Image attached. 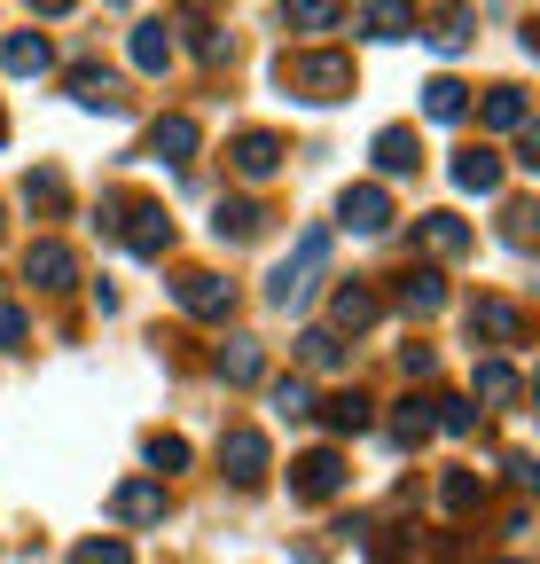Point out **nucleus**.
Returning <instances> with one entry per match:
<instances>
[{
    "mask_svg": "<svg viewBox=\"0 0 540 564\" xmlns=\"http://www.w3.org/2000/svg\"><path fill=\"white\" fill-rule=\"evenodd\" d=\"M275 87L298 95V102H345V95L361 87V70H353L345 47H290V55L275 63Z\"/></svg>",
    "mask_w": 540,
    "mask_h": 564,
    "instance_id": "nucleus-1",
    "label": "nucleus"
},
{
    "mask_svg": "<svg viewBox=\"0 0 540 564\" xmlns=\"http://www.w3.org/2000/svg\"><path fill=\"white\" fill-rule=\"evenodd\" d=\"M102 228L133 251V259H165L173 251V212L157 196H102Z\"/></svg>",
    "mask_w": 540,
    "mask_h": 564,
    "instance_id": "nucleus-2",
    "label": "nucleus"
},
{
    "mask_svg": "<svg viewBox=\"0 0 540 564\" xmlns=\"http://www.w3.org/2000/svg\"><path fill=\"white\" fill-rule=\"evenodd\" d=\"M329 274V228H306L298 236V251L275 267V274H266V306H275V314H298L306 299H313V282Z\"/></svg>",
    "mask_w": 540,
    "mask_h": 564,
    "instance_id": "nucleus-3",
    "label": "nucleus"
},
{
    "mask_svg": "<svg viewBox=\"0 0 540 564\" xmlns=\"http://www.w3.org/2000/svg\"><path fill=\"white\" fill-rule=\"evenodd\" d=\"M165 291L180 299V314H196V322H228L235 314V282L228 274H212V267H180Z\"/></svg>",
    "mask_w": 540,
    "mask_h": 564,
    "instance_id": "nucleus-4",
    "label": "nucleus"
},
{
    "mask_svg": "<svg viewBox=\"0 0 540 564\" xmlns=\"http://www.w3.org/2000/svg\"><path fill=\"white\" fill-rule=\"evenodd\" d=\"M220 470H228V486H266V470H275V447H266V432H251V423H235V432L220 440Z\"/></svg>",
    "mask_w": 540,
    "mask_h": 564,
    "instance_id": "nucleus-5",
    "label": "nucleus"
},
{
    "mask_svg": "<svg viewBox=\"0 0 540 564\" xmlns=\"http://www.w3.org/2000/svg\"><path fill=\"white\" fill-rule=\"evenodd\" d=\"M392 220H399V212H392L384 181H353L345 196H337V228H353V236H384Z\"/></svg>",
    "mask_w": 540,
    "mask_h": 564,
    "instance_id": "nucleus-6",
    "label": "nucleus"
},
{
    "mask_svg": "<svg viewBox=\"0 0 540 564\" xmlns=\"http://www.w3.org/2000/svg\"><path fill=\"white\" fill-rule=\"evenodd\" d=\"M345 455H337V447H313V455H298L290 463V494H298V502H337V494H345Z\"/></svg>",
    "mask_w": 540,
    "mask_h": 564,
    "instance_id": "nucleus-7",
    "label": "nucleus"
},
{
    "mask_svg": "<svg viewBox=\"0 0 540 564\" xmlns=\"http://www.w3.org/2000/svg\"><path fill=\"white\" fill-rule=\"evenodd\" d=\"M24 282H40V291H79V251L71 243H55V236H40L32 251H24Z\"/></svg>",
    "mask_w": 540,
    "mask_h": 564,
    "instance_id": "nucleus-8",
    "label": "nucleus"
},
{
    "mask_svg": "<svg viewBox=\"0 0 540 564\" xmlns=\"http://www.w3.org/2000/svg\"><path fill=\"white\" fill-rule=\"evenodd\" d=\"M283 158H290V150H283V133H266V126H251V133H235V141H228V165H235L243 181H275V173H283Z\"/></svg>",
    "mask_w": 540,
    "mask_h": 564,
    "instance_id": "nucleus-9",
    "label": "nucleus"
},
{
    "mask_svg": "<svg viewBox=\"0 0 540 564\" xmlns=\"http://www.w3.org/2000/svg\"><path fill=\"white\" fill-rule=\"evenodd\" d=\"M376 314H384V299L368 282H337L329 291V337H361V329H376Z\"/></svg>",
    "mask_w": 540,
    "mask_h": 564,
    "instance_id": "nucleus-10",
    "label": "nucleus"
},
{
    "mask_svg": "<svg viewBox=\"0 0 540 564\" xmlns=\"http://www.w3.org/2000/svg\"><path fill=\"white\" fill-rule=\"evenodd\" d=\"M125 55H133V70H142V79H165L173 55H180V40H173L165 17H142V24H133V40H125Z\"/></svg>",
    "mask_w": 540,
    "mask_h": 564,
    "instance_id": "nucleus-11",
    "label": "nucleus"
},
{
    "mask_svg": "<svg viewBox=\"0 0 540 564\" xmlns=\"http://www.w3.org/2000/svg\"><path fill=\"white\" fill-rule=\"evenodd\" d=\"M165 486L157 478H125V486H110V518L118 525H165Z\"/></svg>",
    "mask_w": 540,
    "mask_h": 564,
    "instance_id": "nucleus-12",
    "label": "nucleus"
},
{
    "mask_svg": "<svg viewBox=\"0 0 540 564\" xmlns=\"http://www.w3.org/2000/svg\"><path fill=\"white\" fill-rule=\"evenodd\" d=\"M196 150H205V126H196L188 110H173V118L150 126V158H165V165H196Z\"/></svg>",
    "mask_w": 540,
    "mask_h": 564,
    "instance_id": "nucleus-13",
    "label": "nucleus"
},
{
    "mask_svg": "<svg viewBox=\"0 0 540 564\" xmlns=\"http://www.w3.org/2000/svg\"><path fill=\"white\" fill-rule=\"evenodd\" d=\"M392 306H399V314H416V322H431V314L447 306V282H439V267H408V274L392 282Z\"/></svg>",
    "mask_w": 540,
    "mask_h": 564,
    "instance_id": "nucleus-14",
    "label": "nucleus"
},
{
    "mask_svg": "<svg viewBox=\"0 0 540 564\" xmlns=\"http://www.w3.org/2000/svg\"><path fill=\"white\" fill-rule=\"evenodd\" d=\"M517 392H525V377L502 361V352H486V361L470 369V392H462V400H470V408H478V400H486V408H509Z\"/></svg>",
    "mask_w": 540,
    "mask_h": 564,
    "instance_id": "nucleus-15",
    "label": "nucleus"
},
{
    "mask_svg": "<svg viewBox=\"0 0 540 564\" xmlns=\"http://www.w3.org/2000/svg\"><path fill=\"white\" fill-rule=\"evenodd\" d=\"M368 158H376V173H416L423 165V141H416V126H376V141H368Z\"/></svg>",
    "mask_w": 540,
    "mask_h": 564,
    "instance_id": "nucleus-16",
    "label": "nucleus"
},
{
    "mask_svg": "<svg viewBox=\"0 0 540 564\" xmlns=\"http://www.w3.org/2000/svg\"><path fill=\"white\" fill-rule=\"evenodd\" d=\"M470 337H486V345H525V306L478 299V306H470Z\"/></svg>",
    "mask_w": 540,
    "mask_h": 564,
    "instance_id": "nucleus-17",
    "label": "nucleus"
},
{
    "mask_svg": "<svg viewBox=\"0 0 540 564\" xmlns=\"http://www.w3.org/2000/svg\"><path fill=\"white\" fill-rule=\"evenodd\" d=\"M180 32H188V55H196V63H212V70L235 55V32H228L220 17H205V9H188V17H180Z\"/></svg>",
    "mask_w": 540,
    "mask_h": 564,
    "instance_id": "nucleus-18",
    "label": "nucleus"
},
{
    "mask_svg": "<svg viewBox=\"0 0 540 564\" xmlns=\"http://www.w3.org/2000/svg\"><path fill=\"white\" fill-rule=\"evenodd\" d=\"M478 126H486V133H525V126H532L525 87H486V95H478Z\"/></svg>",
    "mask_w": 540,
    "mask_h": 564,
    "instance_id": "nucleus-19",
    "label": "nucleus"
},
{
    "mask_svg": "<svg viewBox=\"0 0 540 564\" xmlns=\"http://www.w3.org/2000/svg\"><path fill=\"white\" fill-rule=\"evenodd\" d=\"M454 188L462 196H494L502 188V150H486V141L478 150H454Z\"/></svg>",
    "mask_w": 540,
    "mask_h": 564,
    "instance_id": "nucleus-20",
    "label": "nucleus"
},
{
    "mask_svg": "<svg viewBox=\"0 0 540 564\" xmlns=\"http://www.w3.org/2000/svg\"><path fill=\"white\" fill-rule=\"evenodd\" d=\"M266 228V204L258 196H220V212H212V236L220 243H251Z\"/></svg>",
    "mask_w": 540,
    "mask_h": 564,
    "instance_id": "nucleus-21",
    "label": "nucleus"
},
{
    "mask_svg": "<svg viewBox=\"0 0 540 564\" xmlns=\"http://www.w3.org/2000/svg\"><path fill=\"white\" fill-rule=\"evenodd\" d=\"M313 415L329 423V432H337V440H353V432H368V423H376V400H368V392L353 384V392H337V400H321Z\"/></svg>",
    "mask_w": 540,
    "mask_h": 564,
    "instance_id": "nucleus-22",
    "label": "nucleus"
},
{
    "mask_svg": "<svg viewBox=\"0 0 540 564\" xmlns=\"http://www.w3.org/2000/svg\"><path fill=\"white\" fill-rule=\"evenodd\" d=\"M47 63H55L47 32H9V40H0V70H16V79H40Z\"/></svg>",
    "mask_w": 540,
    "mask_h": 564,
    "instance_id": "nucleus-23",
    "label": "nucleus"
},
{
    "mask_svg": "<svg viewBox=\"0 0 540 564\" xmlns=\"http://www.w3.org/2000/svg\"><path fill=\"white\" fill-rule=\"evenodd\" d=\"M416 243H423L431 259H462V251H470V228L454 220V212H423V220H416Z\"/></svg>",
    "mask_w": 540,
    "mask_h": 564,
    "instance_id": "nucleus-24",
    "label": "nucleus"
},
{
    "mask_svg": "<svg viewBox=\"0 0 540 564\" xmlns=\"http://www.w3.org/2000/svg\"><path fill=\"white\" fill-rule=\"evenodd\" d=\"M416 32H423V40H431V47H439V55H462V47H470V40H478V17H470V9H439V17H431V24H423V17H416Z\"/></svg>",
    "mask_w": 540,
    "mask_h": 564,
    "instance_id": "nucleus-25",
    "label": "nucleus"
},
{
    "mask_svg": "<svg viewBox=\"0 0 540 564\" xmlns=\"http://www.w3.org/2000/svg\"><path fill=\"white\" fill-rule=\"evenodd\" d=\"M63 87H71V102H87V110H118V102H125L102 63H71V79H63Z\"/></svg>",
    "mask_w": 540,
    "mask_h": 564,
    "instance_id": "nucleus-26",
    "label": "nucleus"
},
{
    "mask_svg": "<svg viewBox=\"0 0 540 564\" xmlns=\"http://www.w3.org/2000/svg\"><path fill=\"white\" fill-rule=\"evenodd\" d=\"M212 369H220L228 384H258V377H266V345H258V337H228Z\"/></svg>",
    "mask_w": 540,
    "mask_h": 564,
    "instance_id": "nucleus-27",
    "label": "nucleus"
},
{
    "mask_svg": "<svg viewBox=\"0 0 540 564\" xmlns=\"http://www.w3.org/2000/svg\"><path fill=\"white\" fill-rule=\"evenodd\" d=\"M423 118H431V126H462V118H470V87L439 70V79L423 87Z\"/></svg>",
    "mask_w": 540,
    "mask_h": 564,
    "instance_id": "nucleus-28",
    "label": "nucleus"
},
{
    "mask_svg": "<svg viewBox=\"0 0 540 564\" xmlns=\"http://www.w3.org/2000/svg\"><path fill=\"white\" fill-rule=\"evenodd\" d=\"M439 510H447V518L486 510V478H478V470H447V478H439Z\"/></svg>",
    "mask_w": 540,
    "mask_h": 564,
    "instance_id": "nucleus-29",
    "label": "nucleus"
},
{
    "mask_svg": "<svg viewBox=\"0 0 540 564\" xmlns=\"http://www.w3.org/2000/svg\"><path fill=\"white\" fill-rule=\"evenodd\" d=\"M423 408H431V432H447V440H470V432H478V408H470L462 392H431Z\"/></svg>",
    "mask_w": 540,
    "mask_h": 564,
    "instance_id": "nucleus-30",
    "label": "nucleus"
},
{
    "mask_svg": "<svg viewBox=\"0 0 540 564\" xmlns=\"http://www.w3.org/2000/svg\"><path fill=\"white\" fill-rule=\"evenodd\" d=\"M353 24H361L368 40H408V32H416V9H399V0H368Z\"/></svg>",
    "mask_w": 540,
    "mask_h": 564,
    "instance_id": "nucleus-31",
    "label": "nucleus"
},
{
    "mask_svg": "<svg viewBox=\"0 0 540 564\" xmlns=\"http://www.w3.org/2000/svg\"><path fill=\"white\" fill-rule=\"evenodd\" d=\"M142 463H150V478L165 486L173 470H188V440H180V432H150V440H142Z\"/></svg>",
    "mask_w": 540,
    "mask_h": 564,
    "instance_id": "nucleus-32",
    "label": "nucleus"
},
{
    "mask_svg": "<svg viewBox=\"0 0 540 564\" xmlns=\"http://www.w3.org/2000/svg\"><path fill=\"white\" fill-rule=\"evenodd\" d=\"M345 24V9H329V0H290L283 9V32H337Z\"/></svg>",
    "mask_w": 540,
    "mask_h": 564,
    "instance_id": "nucleus-33",
    "label": "nucleus"
},
{
    "mask_svg": "<svg viewBox=\"0 0 540 564\" xmlns=\"http://www.w3.org/2000/svg\"><path fill=\"white\" fill-rule=\"evenodd\" d=\"M298 361H306V369H345V337H329V329H298Z\"/></svg>",
    "mask_w": 540,
    "mask_h": 564,
    "instance_id": "nucleus-34",
    "label": "nucleus"
},
{
    "mask_svg": "<svg viewBox=\"0 0 540 564\" xmlns=\"http://www.w3.org/2000/svg\"><path fill=\"white\" fill-rule=\"evenodd\" d=\"M266 408H275V415H313V384L306 377H275V384H266Z\"/></svg>",
    "mask_w": 540,
    "mask_h": 564,
    "instance_id": "nucleus-35",
    "label": "nucleus"
},
{
    "mask_svg": "<svg viewBox=\"0 0 540 564\" xmlns=\"http://www.w3.org/2000/svg\"><path fill=\"white\" fill-rule=\"evenodd\" d=\"M392 440H399V447H423V440H431V408H423V400H399V408H392Z\"/></svg>",
    "mask_w": 540,
    "mask_h": 564,
    "instance_id": "nucleus-36",
    "label": "nucleus"
},
{
    "mask_svg": "<svg viewBox=\"0 0 540 564\" xmlns=\"http://www.w3.org/2000/svg\"><path fill=\"white\" fill-rule=\"evenodd\" d=\"M71 564H133V549H125L118 533H95V541H79V549H71Z\"/></svg>",
    "mask_w": 540,
    "mask_h": 564,
    "instance_id": "nucleus-37",
    "label": "nucleus"
},
{
    "mask_svg": "<svg viewBox=\"0 0 540 564\" xmlns=\"http://www.w3.org/2000/svg\"><path fill=\"white\" fill-rule=\"evenodd\" d=\"M24 196H32L40 212H63V181H55V173H32V181H24Z\"/></svg>",
    "mask_w": 540,
    "mask_h": 564,
    "instance_id": "nucleus-38",
    "label": "nucleus"
},
{
    "mask_svg": "<svg viewBox=\"0 0 540 564\" xmlns=\"http://www.w3.org/2000/svg\"><path fill=\"white\" fill-rule=\"evenodd\" d=\"M502 236H509L517 251L532 243V204H509V212H502Z\"/></svg>",
    "mask_w": 540,
    "mask_h": 564,
    "instance_id": "nucleus-39",
    "label": "nucleus"
},
{
    "mask_svg": "<svg viewBox=\"0 0 540 564\" xmlns=\"http://www.w3.org/2000/svg\"><path fill=\"white\" fill-rule=\"evenodd\" d=\"M16 345H24V306L0 299V352H16Z\"/></svg>",
    "mask_w": 540,
    "mask_h": 564,
    "instance_id": "nucleus-40",
    "label": "nucleus"
},
{
    "mask_svg": "<svg viewBox=\"0 0 540 564\" xmlns=\"http://www.w3.org/2000/svg\"><path fill=\"white\" fill-rule=\"evenodd\" d=\"M399 369H408V377H431L439 352H431V345H408V352H399Z\"/></svg>",
    "mask_w": 540,
    "mask_h": 564,
    "instance_id": "nucleus-41",
    "label": "nucleus"
},
{
    "mask_svg": "<svg viewBox=\"0 0 540 564\" xmlns=\"http://www.w3.org/2000/svg\"><path fill=\"white\" fill-rule=\"evenodd\" d=\"M502 470H509V486H517V494H532V486H540V470H532V455H509Z\"/></svg>",
    "mask_w": 540,
    "mask_h": 564,
    "instance_id": "nucleus-42",
    "label": "nucleus"
},
{
    "mask_svg": "<svg viewBox=\"0 0 540 564\" xmlns=\"http://www.w3.org/2000/svg\"><path fill=\"white\" fill-rule=\"evenodd\" d=\"M517 165H525V173H540V126H525V133H517Z\"/></svg>",
    "mask_w": 540,
    "mask_h": 564,
    "instance_id": "nucleus-43",
    "label": "nucleus"
},
{
    "mask_svg": "<svg viewBox=\"0 0 540 564\" xmlns=\"http://www.w3.org/2000/svg\"><path fill=\"white\" fill-rule=\"evenodd\" d=\"M0 141H9V110H0Z\"/></svg>",
    "mask_w": 540,
    "mask_h": 564,
    "instance_id": "nucleus-44",
    "label": "nucleus"
},
{
    "mask_svg": "<svg viewBox=\"0 0 540 564\" xmlns=\"http://www.w3.org/2000/svg\"><path fill=\"white\" fill-rule=\"evenodd\" d=\"M0 228H9V204H0Z\"/></svg>",
    "mask_w": 540,
    "mask_h": 564,
    "instance_id": "nucleus-45",
    "label": "nucleus"
},
{
    "mask_svg": "<svg viewBox=\"0 0 540 564\" xmlns=\"http://www.w3.org/2000/svg\"><path fill=\"white\" fill-rule=\"evenodd\" d=\"M502 564H525V556H502Z\"/></svg>",
    "mask_w": 540,
    "mask_h": 564,
    "instance_id": "nucleus-46",
    "label": "nucleus"
}]
</instances>
